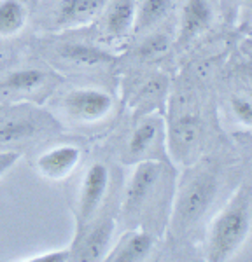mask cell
Masks as SVG:
<instances>
[{"instance_id":"1","label":"cell","mask_w":252,"mask_h":262,"mask_svg":"<svg viewBox=\"0 0 252 262\" xmlns=\"http://www.w3.org/2000/svg\"><path fill=\"white\" fill-rule=\"evenodd\" d=\"M249 229V198L243 192H238L212 221L208 231V260H228L243 245Z\"/></svg>"},{"instance_id":"2","label":"cell","mask_w":252,"mask_h":262,"mask_svg":"<svg viewBox=\"0 0 252 262\" xmlns=\"http://www.w3.org/2000/svg\"><path fill=\"white\" fill-rule=\"evenodd\" d=\"M216 175L212 171L200 170L189 173L179 187L175 200L174 219H172V226L175 231L184 232L203 217L216 196Z\"/></svg>"},{"instance_id":"3","label":"cell","mask_w":252,"mask_h":262,"mask_svg":"<svg viewBox=\"0 0 252 262\" xmlns=\"http://www.w3.org/2000/svg\"><path fill=\"white\" fill-rule=\"evenodd\" d=\"M58 128V121L40 108L6 107L0 112V150H12V145H21Z\"/></svg>"},{"instance_id":"4","label":"cell","mask_w":252,"mask_h":262,"mask_svg":"<svg viewBox=\"0 0 252 262\" xmlns=\"http://www.w3.org/2000/svg\"><path fill=\"white\" fill-rule=\"evenodd\" d=\"M63 112L75 122H96L111 114L114 98L98 88H77L65 95Z\"/></svg>"},{"instance_id":"5","label":"cell","mask_w":252,"mask_h":262,"mask_svg":"<svg viewBox=\"0 0 252 262\" xmlns=\"http://www.w3.org/2000/svg\"><path fill=\"white\" fill-rule=\"evenodd\" d=\"M163 164L156 159H144L138 161L132 177L128 180V187L124 194V213H140L147 206L154 192L158 191L163 180Z\"/></svg>"},{"instance_id":"6","label":"cell","mask_w":252,"mask_h":262,"mask_svg":"<svg viewBox=\"0 0 252 262\" xmlns=\"http://www.w3.org/2000/svg\"><path fill=\"white\" fill-rule=\"evenodd\" d=\"M111 182V173L103 163H93L84 173V179L79 191V205H77V232L75 238L82 232L84 226L91 221V217L100 208L102 201L105 200V194Z\"/></svg>"},{"instance_id":"7","label":"cell","mask_w":252,"mask_h":262,"mask_svg":"<svg viewBox=\"0 0 252 262\" xmlns=\"http://www.w3.org/2000/svg\"><path fill=\"white\" fill-rule=\"evenodd\" d=\"M81 159V147L75 143H60L42 152L35 161V168L44 179L61 180L79 166Z\"/></svg>"},{"instance_id":"8","label":"cell","mask_w":252,"mask_h":262,"mask_svg":"<svg viewBox=\"0 0 252 262\" xmlns=\"http://www.w3.org/2000/svg\"><path fill=\"white\" fill-rule=\"evenodd\" d=\"M111 0H60L54 12L58 28H79L90 25L107 9Z\"/></svg>"},{"instance_id":"9","label":"cell","mask_w":252,"mask_h":262,"mask_svg":"<svg viewBox=\"0 0 252 262\" xmlns=\"http://www.w3.org/2000/svg\"><path fill=\"white\" fill-rule=\"evenodd\" d=\"M201 138V124L200 119L193 114L179 116L177 119L172 122L168 129V145H170L172 154L180 161L186 158H191L200 145Z\"/></svg>"},{"instance_id":"10","label":"cell","mask_w":252,"mask_h":262,"mask_svg":"<svg viewBox=\"0 0 252 262\" xmlns=\"http://www.w3.org/2000/svg\"><path fill=\"white\" fill-rule=\"evenodd\" d=\"M112 234H114V221L105 219L96 224L81 242L75 243V250H72L74 259L82 262L103 260L111 250Z\"/></svg>"},{"instance_id":"11","label":"cell","mask_w":252,"mask_h":262,"mask_svg":"<svg viewBox=\"0 0 252 262\" xmlns=\"http://www.w3.org/2000/svg\"><path fill=\"white\" fill-rule=\"evenodd\" d=\"M153 250V236L145 231H128L121 236L105 260L109 262H138L144 260Z\"/></svg>"},{"instance_id":"12","label":"cell","mask_w":252,"mask_h":262,"mask_svg":"<svg viewBox=\"0 0 252 262\" xmlns=\"http://www.w3.org/2000/svg\"><path fill=\"white\" fill-rule=\"evenodd\" d=\"M49 74L40 69L12 70L0 81L2 95H32L48 84Z\"/></svg>"},{"instance_id":"13","label":"cell","mask_w":252,"mask_h":262,"mask_svg":"<svg viewBox=\"0 0 252 262\" xmlns=\"http://www.w3.org/2000/svg\"><path fill=\"white\" fill-rule=\"evenodd\" d=\"M58 56L65 63L75 67H84V69H91V67H102L111 63L114 58L103 49H98L90 44H81V42H69V44H61L58 48Z\"/></svg>"},{"instance_id":"14","label":"cell","mask_w":252,"mask_h":262,"mask_svg":"<svg viewBox=\"0 0 252 262\" xmlns=\"http://www.w3.org/2000/svg\"><path fill=\"white\" fill-rule=\"evenodd\" d=\"M214 12L208 0H187L182 11V25H180V37L184 40L198 35L212 23Z\"/></svg>"},{"instance_id":"15","label":"cell","mask_w":252,"mask_h":262,"mask_svg":"<svg viewBox=\"0 0 252 262\" xmlns=\"http://www.w3.org/2000/svg\"><path fill=\"white\" fill-rule=\"evenodd\" d=\"M161 121L159 119H145L133 129L132 137L126 147V158L130 161H140L142 156L147 154V150L153 149V145L158 140Z\"/></svg>"},{"instance_id":"16","label":"cell","mask_w":252,"mask_h":262,"mask_svg":"<svg viewBox=\"0 0 252 262\" xmlns=\"http://www.w3.org/2000/svg\"><path fill=\"white\" fill-rule=\"evenodd\" d=\"M109 7V6H107ZM137 6L133 0H114L105 14V30L112 37H123L135 25Z\"/></svg>"},{"instance_id":"17","label":"cell","mask_w":252,"mask_h":262,"mask_svg":"<svg viewBox=\"0 0 252 262\" xmlns=\"http://www.w3.org/2000/svg\"><path fill=\"white\" fill-rule=\"evenodd\" d=\"M27 25V7L21 0H0V37H14Z\"/></svg>"},{"instance_id":"18","label":"cell","mask_w":252,"mask_h":262,"mask_svg":"<svg viewBox=\"0 0 252 262\" xmlns=\"http://www.w3.org/2000/svg\"><path fill=\"white\" fill-rule=\"evenodd\" d=\"M174 0H142L140 7L135 12V25L133 30L144 32L147 28L154 27L170 12Z\"/></svg>"},{"instance_id":"19","label":"cell","mask_w":252,"mask_h":262,"mask_svg":"<svg viewBox=\"0 0 252 262\" xmlns=\"http://www.w3.org/2000/svg\"><path fill=\"white\" fill-rule=\"evenodd\" d=\"M170 46L168 42V37L163 35V33H154V35L147 37V39L140 44V49H138V54L142 58H154L158 54L165 53Z\"/></svg>"},{"instance_id":"20","label":"cell","mask_w":252,"mask_h":262,"mask_svg":"<svg viewBox=\"0 0 252 262\" xmlns=\"http://www.w3.org/2000/svg\"><path fill=\"white\" fill-rule=\"evenodd\" d=\"M231 111L238 121L252 124V100L243 98V96H233L231 98Z\"/></svg>"},{"instance_id":"21","label":"cell","mask_w":252,"mask_h":262,"mask_svg":"<svg viewBox=\"0 0 252 262\" xmlns=\"http://www.w3.org/2000/svg\"><path fill=\"white\" fill-rule=\"evenodd\" d=\"M72 248H60V250H49V252H42L37 253L33 257L25 259L27 262H69L72 260Z\"/></svg>"},{"instance_id":"22","label":"cell","mask_w":252,"mask_h":262,"mask_svg":"<svg viewBox=\"0 0 252 262\" xmlns=\"http://www.w3.org/2000/svg\"><path fill=\"white\" fill-rule=\"evenodd\" d=\"M21 154L16 150H0V179L19 161Z\"/></svg>"},{"instance_id":"23","label":"cell","mask_w":252,"mask_h":262,"mask_svg":"<svg viewBox=\"0 0 252 262\" xmlns=\"http://www.w3.org/2000/svg\"><path fill=\"white\" fill-rule=\"evenodd\" d=\"M245 2H247V4H250V6H252V0H245Z\"/></svg>"}]
</instances>
